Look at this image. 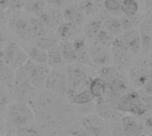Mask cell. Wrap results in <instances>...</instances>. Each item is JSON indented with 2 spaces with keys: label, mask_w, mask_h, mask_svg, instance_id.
<instances>
[{
  "label": "cell",
  "mask_w": 152,
  "mask_h": 136,
  "mask_svg": "<svg viewBox=\"0 0 152 136\" xmlns=\"http://www.w3.org/2000/svg\"><path fill=\"white\" fill-rule=\"evenodd\" d=\"M91 68L92 67L90 66L78 62L67 64L64 70L66 72L68 80V86L65 93V95L68 99H69L75 94L88 88L89 83L92 79L88 75Z\"/></svg>",
  "instance_id": "cell-1"
},
{
  "label": "cell",
  "mask_w": 152,
  "mask_h": 136,
  "mask_svg": "<svg viewBox=\"0 0 152 136\" xmlns=\"http://www.w3.org/2000/svg\"><path fill=\"white\" fill-rule=\"evenodd\" d=\"M32 14L24 10L11 12L7 20V26L19 39L23 42H30L34 37L32 33Z\"/></svg>",
  "instance_id": "cell-2"
},
{
  "label": "cell",
  "mask_w": 152,
  "mask_h": 136,
  "mask_svg": "<svg viewBox=\"0 0 152 136\" xmlns=\"http://www.w3.org/2000/svg\"><path fill=\"white\" fill-rule=\"evenodd\" d=\"M7 118L11 125L15 127H29L35 121L32 109L24 102H15L7 104Z\"/></svg>",
  "instance_id": "cell-3"
},
{
  "label": "cell",
  "mask_w": 152,
  "mask_h": 136,
  "mask_svg": "<svg viewBox=\"0 0 152 136\" xmlns=\"http://www.w3.org/2000/svg\"><path fill=\"white\" fill-rule=\"evenodd\" d=\"M114 109L118 111L129 112L135 117H142L151 109V106L141 99L138 93L127 91L117 100Z\"/></svg>",
  "instance_id": "cell-4"
},
{
  "label": "cell",
  "mask_w": 152,
  "mask_h": 136,
  "mask_svg": "<svg viewBox=\"0 0 152 136\" xmlns=\"http://www.w3.org/2000/svg\"><path fill=\"white\" fill-rule=\"evenodd\" d=\"M128 78L134 86L140 88L151 79V55L142 54L134 63L132 62L128 72Z\"/></svg>",
  "instance_id": "cell-5"
},
{
  "label": "cell",
  "mask_w": 152,
  "mask_h": 136,
  "mask_svg": "<svg viewBox=\"0 0 152 136\" xmlns=\"http://www.w3.org/2000/svg\"><path fill=\"white\" fill-rule=\"evenodd\" d=\"M1 59L12 70H16L28 61L27 54L22 46L14 41L7 42L0 52Z\"/></svg>",
  "instance_id": "cell-6"
},
{
  "label": "cell",
  "mask_w": 152,
  "mask_h": 136,
  "mask_svg": "<svg viewBox=\"0 0 152 136\" xmlns=\"http://www.w3.org/2000/svg\"><path fill=\"white\" fill-rule=\"evenodd\" d=\"M35 88L27 76L23 67L21 66L14 71V78L11 87L12 96L18 102H24L28 100Z\"/></svg>",
  "instance_id": "cell-7"
},
{
  "label": "cell",
  "mask_w": 152,
  "mask_h": 136,
  "mask_svg": "<svg viewBox=\"0 0 152 136\" xmlns=\"http://www.w3.org/2000/svg\"><path fill=\"white\" fill-rule=\"evenodd\" d=\"M89 66L92 68H103L109 66L111 61L110 47L92 42L88 45Z\"/></svg>",
  "instance_id": "cell-8"
},
{
  "label": "cell",
  "mask_w": 152,
  "mask_h": 136,
  "mask_svg": "<svg viewBox=\"0 0 152 136\" xmlns=\"http://www.w3.org/2000/svg\"><path fill=\"white\" fill-rule=\"evenodd\" d=\"M22 67L35 89L44 87L45 81L51 69L47 64H38L28 60Z\"/></svg>",
  "instance_id": "cell-9"
},
{
  "label": "cell",
  "mask_w": 152,
  "mask_h": 136,
  "mask_svg": "<svg viewBox=\"0 0 152 136\" xmlns=\"http://www.w3.org/2000/svg\"><path fill=\"white\" fill-rule=\"evenodd\" d=\"M68 86L67 75L63 69L53 68L45 81L44 88L56 94L65 95Z\"/></svg>",
  "instance_id": "cell-10"
},
{
  "label": "cell",
  "mask_w": 152,
  "mask_h": 136,
  "mask_svg": "<svg viewBox=\"0 0 152 136\" xmlns=\"http://www.w3.org/2000/svg\"><path fill=\"white\" fill-rule=\"evenodd\" d=\"M110 55L115 66L123 69L130 67L133 62V55L119 37L115 38L110 46Z\"/></svg>",
  "instance_id": "cell-11"
},
{
  "label": "cell",
  "mask_w": 152,
  "mask_h": 136,
  "mask_svg": "<svg viewBox=\"0 0 152 136\" xmlns=\"http://www.w3.org/2000/svg\"><path fill=\"white\" fill-rule=\"evenodd\" d=\"M35 16H37L52 32H54L58 29V27L62 22H64L62 12L61 11V9L47 4H45L44 8Z\"/></svg>",
  "instance_id": "cell-12"
},
{
  "label": "cell",
  "mask_w": 152,
  "mask_h": 136,
  "mask_svg": "<svg viewBox=\"0 0 152 136\" xmlns=\"http://www.w3.org/2000/svg\"><path fill=\"white\" fill-rule=\"evenodd\" d=\"M141 37V53L142 55H151L152 43V20L151 12L144 14V17L138 27Z\"/></svg>",
  "instance_id": "cell-13"
},
{
  "label": "cell",
  "mask_w": 152,
  "mask_h": 136,
  "mask_svg": "<svg viewBox=\"0 0 152 136\" xmlns=\"http://www.w3.org/2000/svg\"><path fill=\"white\" fill-rule=\"evenodd\" d=\"M122 42L126 45L133 57H138L141 53V37L138 28L124 30L119 36Z\"/></svg>",
  "instance_id": "cell-14"
},
{
  "label": "cell",
  "mask_w": 152,
  "mask_h": 136,
  "mask_svg": "<svg viewBox=\"0 0 152 136\" xmlns=\"http://www.w3.org/2000/svg\"><path fill=\"white\" fill-rule=\"evenodd\" d=\"M61 12L63 20L66 22L81 27L86 21L87 16L79 4H67Z\"/></svg>",
  "instance_id": "cell-15"
},
{
  "label": "cell",
  "mask_w": 152,
  "mask_h": 136,
  "mask_svg": "<svg viewBox=\"0 0 152 136\" xmlns=\"http://www.w3.org/2000/svg\"><path fill=\"white\" fill-rule=\"evenodd\" d=\"M54 34L59 41H73L83 37L81 27L66 21L62 22L58 27V29L54 31Z\"/></svg>",
  "instance_id": "cell-16"
},
{
  "label": "cell",
  "mask_w": 152,
  "mask_h": 136,
  "mask_svg": "<svg viewBox=\"0 0 152 136\" xmlns=\"http://www.w3.org/2000/svg\"><path fill=\"white\" fill-rule=\"evenodd\" d=\"M121 128L125 136H142L144 126L138 119V117L130 115L125 116L121 119Z\"/></svg>",
  "instance_id": "cell-17"
},
{
  "label": "cell",
  "mask_w": 152,
  "mask_h": 136,
  "mask_svg": "<svg viewBox=\"0 0 152 136\" xmlns=\"http://www.w3.org/2000/svg\"><path fill=\"white\" fill-rule=\"evenodd\" d=\"M103 27V20L100 17H94L93 19L86 21L82 28L84 38L90 43L95 40L99 31Z\"/></svg>",
  "instance_id": "cell-18"
},
{
  "label": "cell",
  "mask_w": 152,
  "mask_h": 136,
  "mask_svg": "<svg viewBox=\"0 0 152 136\" xmlns=\"http://www.w3.org/2000/svg\"><path fill=\"white\" fill-rule=\"evenodd\" d=\"M81 126L85 128L92 136H97L101 134L103 130L107 129L104 125L102 119L99 116L95 115H87L84 117L80 122Z\"/></svg>",
  "instance_id": "cell-19"
},
{
  "label": "cell",
  "mask_w": 152,
  "mask_h": 136,
  "mask_svg": "<svg viewBox=\"0 0 152 136\" xmlns=\"http://www.w3.org/2000/svg\"><path fill=\"white\" fill-rule=\"evenodd\" d=\"M21 46L27 54L28 60L38 64H47L46 51L33 45L29 42H23Z\"/></svg>",
  "instance_id": "cell-20"
},
{
  "label": "cell",
  "mask_w": 152,
  "mask_h": 136,
  "mask_svg": "<svg viewBox=\"0 0 152 136\" xmlns=\"http://www.w3.org/2000/svg\"><path fill=\"white\" fill-rule=\"evenodd\" d=\"M97 102L94 105V110H96L98 116L104 119H114L118 117V110L114 109L110 104H109L103 98L96 99Z\"/></svg>",
  "instance_id": "cell-21"
},
{
  "label": "cell",
  "mask_w": 152,
  "mask_h": 136,
  "mask_svg": "<svg viewBox=\"0 0 152 136\" xmlns=\"http://www.w3.org/2000/svg\"><path fill=\"white\" fill-rule=\"evenodd\" d=\"M29 43L42 50L47 51L48 49L58 45L59 40L56 37L54 32H51V33H48L40 37H37L34 39H32Z\"/></svg>",
  "instance_id": "cell-22"
},
{
  "label": "cell",
  "mask_w": 152,
  "mask_h": 136,
  "mask_svg": "<svg viewBox=\"0 0 152 136\" xmlns=\"http://www.w3.org/2000/svg\"><path fill=\"white\" fill-rule=\"evenodd\" d=\"M103 27L116 37H119L124 31L120 20V15L116 16V14H110V17L103 20Z\"/></svg>",
  "instance_id": "cell-23"
},
{
  "label": "cell",
  "mask_w": 152,
  "mask_h": 136,
  "mask_svg": "<svg viewBox=\"0 0 152 136\" xmlns=\"http://www.w3.org/2000/svg\"><path fill=\"white\" fill-rule=\"evenodd\" d=\"M79 4L86 16L101 14L104 11L103 0H82Z\"/></svg>",
  "instance_id": "cell-24"
},
{
  "label": "cell",
  "mask_w": 152,
  "mask_h": 136,
  "mask_svg": "<svg viewBox=\"0 0 152 136\" xmlns=\"http://www.w3.org/2000/svg\"><path fill=\"white\" fill-rule=\"evenodd\" d=\"M47 53V65L51 68H61L65 65L62 59L59 45H56L53 47L46 51Z\"/></svg>",
  "instance_id": "cell-25"
},
{
  "label": "cell",
  "mask_w": 152,
  "mask_h": 136,
  "mask_svg": "<svg viewBox=\"0 0 152 136\" xmlns=\"http://www.w3.org/2000/svg\"><path fill=\"white\" fill-rule=\"evenodd\" d=\"M14 78V70H12L0 57V84L11 90Z\"/></svg>",
  "instance_id": "cell-26"
},
{
  "label": "cell",
  "mask_w": 152,
  "mask_h": 136,
  "mask_svg": "<svg viewBox=\"0 0 152 136\" xmlns=\"http://www.w3.org/2000/svg\"><path fill=\"white\" fill-rule=\"evenodd\" d=\"M58 45L65 64L75 63L76 61L72 41H59Z\"/></svg>",
  "instance_id": "cell-27"
},
{
  "label": "cell",
  "mask_w": 152,
  "mask_h": 136,
  "mask_svg": "<svg viewBox=\"0 0 152 136\" xmlns=\"http://www.w3.org/2000/svg\"><path fill=\"white\" fill-rule=\"evenodd\" d=\"M88 89L95 99H99L103 96L104 92L106 90V86L103 79L100 77H97L91 79L88 86Z\"/></svg>",
  "instance_id": "cell-28"
},
{
  "label": "cell",
  "mask_w": 152,
  "mask_h": 136,
  "mask_svg": "<svg viewBox=\"0 0 152 136\" xmlns=\"http://www.w3.org/2000/svg\"><path fill=\"white\" fill-rule=\"evenodd\" d=\"M94 100H95L94 96L92 94V93L88 88L75 94L73 96L69 98L70 102L74 105H84L91 102H94Z\"/></svg>",
  "instance_id": "cell-29"
},
{
  "label": "cell",
  "mask_w": 152,
  "mask_h": 136,
  "mask_svg": "<svg viewBox=\"0 0 152 136\" xmlns=\"http://www.w3.org/2000/svg\"><path fill=\"white\" fill-rule=\"evenodd\" d=\"M144 17V14L142 13H136L133 16H126L121 13L120 15V20L122 23L123 29H128L132 28H138L139 25L141 24L142 19Z\"/></svg>",
  "instance_id": "cell-30"
},
{
  "label": "cell",
  "mask_w": 152,
  "mask_h": 136,
  "mask_svg": "<svg viewBox=\"0 0 152 136\" xmlns=\"http://www.w3.org/2000/svg\"><path fill=\"white\" fill-rule=\"evenodd\" d=\"M120 12L123 15L133 16L139 12V3L137 0H122Z\"/></svg>",
  "instance_id": "cell-31"
},
{
  "label": "cell",
  "mask_w": 152,
  "mask_h": 136,
  "mask_svg": "<svg viewBox=\"0 0 152 136\" xmlns=\"http://www.w3.org/2000/svg\"><path fill=\"white\" fill-rule=\"evenodd\" d=\"M115 38H116V37L114 35H112L104 27H102V29L97 34L94 42H96V43H98L100 45H102L110 47L112 45Z\"/></svg>",
  "instance_id": "cell-32"
},
{
  "label": "cell",
  "mask_w": 152,
  "mask_h": 136,
  "mask_svg": "<svg viewBox=\"0 0 152 136\" xmlns=\"http://www.w3.org/2000/svg\"><path fill=\"white\" fill-rule=\"evenodd\" d=\"M45 5V4L44 0H25L23 10L32 15H36L44 8Z\"/></svg>",
  "instance_id": "cell-33"
},
{
  "label": "cell",
  "mask_w": 152,
  "mask_h": 136,
  "mask_svg": "<svg viewBox=\"0 0 152 136\" xmlns=\"http://www.w3.org/2000/svg\"><path fill=\"white\" fill-rule=\"evenodd\" d=\"M122 0H103V8L110 14H116L120 12Z\"/></svg>",
  "instance_id": "cell-34"
},
{
  "label": "cell",
  "mask_w": 152,
  "mask_h": 136,
  "mask_svg": "<svg viewBox=\"0 0 152 136\" xmlns=\"http://www.w3.org/2000/svg\"><path fill=\"white\" fill-rule=\"evenodd\" d=\"M11 90L0 84V106H5L12 102Z\"/></svg>",
  "instance_id": "cell-35"
},
{
  "label": "cell",
  "mask_w": 152,
  "mask_h": 136,
  "mask_svg": "<svg viewBox=\"0 0 152 136\" xmlns=\"http://www.w3.org/2000/svg\"><path fill=\"white\" fill-rule=\"evenodd\" d=\"M25 4V0H10L8 11L14 12L19 10H23Z\"/></svg>",
  "instance_id": "cell-36"
},
{
  "label": "cell",
  "mask_w": 152,
  "mask_h": 136,
  "mask_svg": "<svg viewBox=\"0 0 152 136\" xmlns=\"http://www.w3.org/2000/svg\"><path fill=\"white\" fill-rule=\"evenodd\" d=\"M17 136H40L38 132L30 127H21L19 128Z\"/></svg>",
  "instance_id": "cell-37"
},
{
  "label": "cell",
  "mask_w": 152,
  "mask_h": 136,
  "mask_svg": "<svg viewBox=\"0 0 152 136\" xmlns=\"http://www.w3.org/2000/svg\"><path fill=\"white\" fill-rule=\"evenodd\" d=\"M44 1H45V4L54 6V7H58V8L64 6L68 2V0H44Z\"/></svg>",
  "instance_id": "cell-38"
},
{
  "label": "cell",
  "mask_w": 152,
  "mask_h": 136,
  "mask_svg": "<svg viewBox=\"0 0 152 136\" xmlns=\"http://www.w3.org/2000/svg\"><path fill=\"white\" fill-rule=\"evenodd\" d=\"M9 16V11L0 8V25L6 24Z\"/></svg>",
  "instance_id": "cell-39"
},
{
  "label": "cell",
  "mask_w": 152,
  "mask_h": 136,
  "mask_svg": "<svg viewBox=\"0 0 152 136\" xmlns=\"http://www.w3.org/2000/svg\"><path fill=\"white\" fill-rule=\"evenodd\" d=\"M72 135H73V136H92L90 133H88L82 126H81V128H78V129L74 130V132L72 133Z\"/></svg>",
  "instance_id": "cell-40"
},
{
  "label": "cell",
  "mask_w": 152,
  "mask_h": 136,
  "mask_svg": "<svg viewBox=\"0 0 152 136\" xmlns=\"http://www.w3.org/2000/svg\"><path fill=\"white\" fill-rule=\"evenodd\" d=\"M112 136H125L123 131H122V128H121V126H115L112 129Z\"/></svg>",
  "instance_id": "cell-41"
},
{
  "label": "cell",
  "mask_w": 152,
  "mask_h": 136,
  "mask_svg": "<svg viewBox=\"0 0 152 136\" xmlns=\"http://www.w3.org/2000/svg\"><path fill=\"white\" fill-rule=\"evenodd\" d=\"M9 1L10 0H0V8L4 9V10H8Z\"/></svg>",
  "instance_id": "cell-42"
},
{
  "label": "cell",
  "mask_w": 152,
  "mask_h": 136,
  "mask_svg": "<svg viewBox=\"0 0 152 136\" xmlns=\"http://www.w3.org/2000/svg\"><path fill=\"white\" fill-rule=\"evenodd\" d=\"M97 136H111V135H110V133L109 132L108 129H105V130H103L101 134H99Z\"/></svg>",
  "instance_id": "cell-43"
},
{
  "label": "cell",
  "mask_w": 152,
  "mask_h": 136,
  "mask_svg": "<svg viewBox=\"0 0 152 136\" xmlns=\"http://www.w3.org/2000/svg\"><path fill=\"white\" fill-rule=\"evenodd\" d=\"M5 43H6V39H2V38H0V52H1V50L3 49L4 45H5Z\"/></svg>",
  "instance_id": "cell-44"
},
{
  "label": "cell",
  "mask_w": 152,
  "mask_h": 136,
  "mask_svg": "<svg viewBox=\"0 0 152 136\" xmlns=\"http://www.w3.org/2000/svg\"><path fill=\"white\" fill-rule=\"evenodd\" d=\"M1 107H2V106H0V121H1V112H2V110H1Z\"/></svg>",
  "instance_id": "cell-45"
},
{
  "label": "cell",
  "mask_w": 152,
  "mask_h": 136,
  "mask_svg": "<svg viewBox=\"0 0 152 136\" xmlns=\"http://www.w3.org/2000/svg\"><path fill=\"white\" fill-rule=\"evenodd\" d=\"M2 136H12L11 135H2Z\"/></svg>",
  "instance_id": "cell-46"
}]
</instances>
